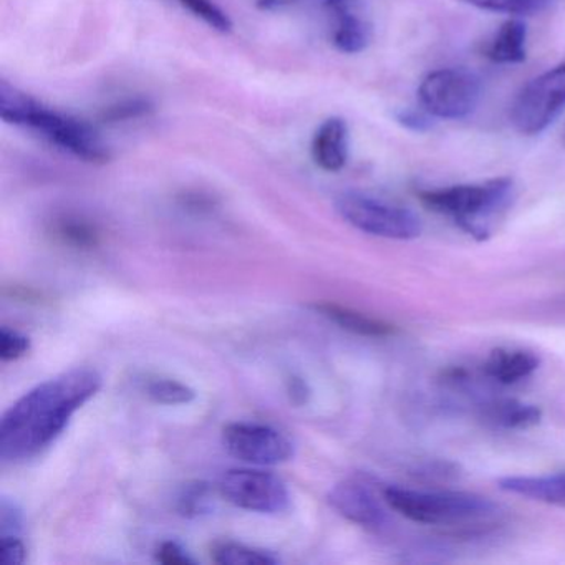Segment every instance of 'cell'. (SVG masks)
Instances as JSON below:
<instances>
[{
    "instance_id": "1",
    "label": "cell",
    "mask_w": 565,
    "mask_h": 565,
    "mask_svg": "<svg viewBox=\"0 0 565 565\" xmlns=\"http://www.w3.org/2000/svg\"><path fill=\"white\" fill-rule=\"evenodd\" d=\"M100 373L72 369L39 383L18 399L0 422V458L21 462L34 458L64 433L72 416L100 392Z\"/></svg>"
},
{
    "instance_id": "2",
    "label": "cell",
    "mask_w": 565,
    "mask_h": 565,
    "mask_svg": "<svg viewBox=\"0 0 565 565\" xmlns=\"http://www.w3.org/2000/svg\"><path fill=\"white\" fill-rule=\"evenodd\" d=\"M0 117L14 127L31 128L58 150L85 163L104 164L110 150L87 121L52 110L8 82H0Z\"/></svg>"
},
{
    "instance_id": "3",
    "label": "cell",
    "mask_w": 565,
    "mask_h": 565,
    "mask_svg": "<svg viewBox=\"0 0 565 565\" xmlns=\"http://www.w3.org/2000/svg\"><path fill=\"white\" fill-rule=\"evenodd\" d=\"M514 194L511 178H495L484 183L458 184L439 190L419 191V201L428 210L455 221L469 236L482 241L508 210Z\"/></svg>"
},
{
    "instance_id": "4",
    "label": "cell",
    "mask_w": 565,
    "mask_h": 565,
    "mask_svg": "<svg viewBox=\"0 0 565 565\" xmlns=\"http://www.w3.org/2000/svg\"><path fill=\"white\" fill-rule=\"evenodd\" d=\"M383 498L393 511L418 524L455 527L478 524L495 514V504L469 492L386 488Z\"/></svg>"
},
{
    "instance_id": "5",
    "label": "cell",
    "mask_w": 565,
    "mask_h": 565,
    "mask_svg": "<svg viewBox=\"0 0 565 565\" xmlns=\"http://www.w3.org/2000/svg\"><path fill=\"white\" fill-rule=\"evenodd\" d=\"M335 210L350 226L370 236L409 241L422 234V221L413 211L369 194H340Z\"/></svg>"
},
{
    "instance_id": "6",
    "label": "cell",
    "mask_w": 565,
    "mask_h": 565,
    "mask_svg": "<svg viewBox=\"0 0 565 565\" xmlns=\"http://www.w3.org/2000/svg\"><path fill=\"white\" fill-rule=\"evenodd\" d=\"M478 75L465 68H439L423 78L418 88L419 107L439 120H462L475 114L481 102Z\"/></svg>"
},
{
    "instance_id": "7",
    "label": "cell",
    "mask_w": 565,
    "mask_h": 565,
    "mask_svg": "<svg viewBox=\"0 0 565 565\" xmlns=\"http://www.w3.org/2000/svg\"><path fill=\"white\" fill-rule=\"evenodd\" d=\"M565 111V64L529 82L512 102L511 124L525 137L547 130Z\"/></svg>"
},
{
    "instance_id": "8",
    "label": "cell",
    "mask_w": 565,
    "mask_h": 565,
    "mask_svg": "<svg viewBox=\"0 0 565 565\" xmlns=\"http://www.w3.org/2000/svg\"><path fill=\"white\" fill-rule=\"evenodd\" d=\"M217 488L231 504L260 514H277L290 504L287 486L277 476L259 469H231L224 472Z\"/></svg>"
},
{
    "instance_id": "9",
    "label": "cell",
    "mask_w": 565,
    "mask_h": 565,
    "mask_svg": "<svg viewBox=\"0 0 565 565\" xmlns=\"http://www.w3.org/2000/svg\"><path fill=\"white\" fill-rule=\"evenodd\" d=\"M223 443L230 455L257 466L289 461L294 445L279 429L260 423H231L224 428Z\"/></svg>"
},
{
    "instance_id": "10",
    "label": "cell",
    "mask_w": 565,
    "mask_h": 565,
    "mask_svg": "<svg viewBox=\"0 0 565 565\" xmlns=\"http://www.w3.org/2000/svg\"><path fill=\"white\" fill-rule=\"evenodd\" d=\"M329 502L339 514L362 527H380L385 522L379 499L362 482H340L330 491Z\"/></svg>"
},
{
    "instance_id": "11",
    "label": "cell",
    "mask_w": 565,
    "mask_h": 565,
    "mask_svg": "<svg viewBox=\"0 0 565 565\" xmlns=\"http://www.w3.org/2000/svg\"><path fill=\"white\" fill-rule=\"evenodd\" d=\"M312 158L320 170L339 173L349 161V127L339 117L327 118L312 140Z\"/></svg>"
},
{
    "instance_id": "12",
    "label": "cell",
    "mask_w": 565,
    "mask_h": 565,
    "mask_svg": "<svg viewBox=\"0 0 565 565\" xmlns=\"http://www.w3.org/2000/svg\"><path fill=\"white\" fill-rule=\"evenodd\" d=\"M327 11L333 15L332 44L347 55L360 54L372 41V29L350 9L347 0H327Z\"/></svg>"
},
{
    "instance_id": "13",
    "label": "cell",
    "mask_w": 565,
    "mask_h": 565,
    "mask_svg": "<svg viewBox=\"0 0 565 565\" xmlns=\"http://www.w3.org/2000/svg\"><path fill=\"white\" fill-rule=\"evenodd\" d=\"M499 488L509 494L565 508V472L551 476H512L501 479Z\"/></svg>"
},
{
    "instance_id": "14",
    "label": "cell",
    "mask_w": 565,
    "mask_h": 565,
    "mask_svg": "<svg viewBox=\"0 0 565 565\" xmlns=\"http://www.w3.org/2000/svg\"><path fill=\"white\" fill-rule=\"evenodd\" d=\"M537 369V356L527 350L498 349L484 362L486 375L502 385L521 382Z\"/></svg>"
},
{
    "instance_id": "15",
    "label": "cell",
    "mask_w": 565,
    "mask_h": 565,
    "mask_svg": "<svg viewBox=\"0 0 565 565\" xmlns=\"http://www.w3.org/2000/svg\"><path fill=\"white\" fill-rule=\"evenodd\" d=\"M527 25L521 19L505 21L484 47V57L495 64H522L527 57Z\"/></svg>"
},
{
    "instance_id": "16",
    "label": "cell",
    "mask_w": 565,
    "mask_h": 565,
    "mask_svg": "<svg viewBox=\"0 0 565 565\" xmlns=\"http://www.w3.org/2000/svg\"><path fill=\"white\" fill-rule=\"evenodd\" d=\"M316 310L337 323L340 329L349 330V332L356 333V335L388 337L395 332L393 326L383 322V320L373 319V317L365 316V313L337 306V303H317Z\"/></svg>"
},
{
    "instance_id": "17",
    "label": "cell",
    "mask_w": 565,
    "mask_h": 565,
    "mask_svg": "<svg viewBox=\"0 0 565 565\" xmlns=\"http://www.w3.org/2000/svg\"><path fill=\"white\" fill-rule=\"evenodd\" d=\"M489 422L495 426L508 429H527L541 422V409L534 405H525V403L508 402L495 403L488 409Z\"/></svg>"
},
{
    "instance_id": "18",
    "label": "cell",
    "mask_w": 565,
    "mask_h": 565,
    "mask_svg": "<svg viewBox=\"0 0 565 565\" xmlns=\"http://www.w3.org/2000/svg\"><path fill=\"white\" fill-rule=\"evenodd\" d=\"M213 561L221 565H274L280 562V558L263 548L223 542L214 547Z\"/></svg>"
},
{
    "instance_id": "19",
    "label": "cell",
    "mask_w": 565,
    "mask_h": 565,
    "mask_svg": "<svg viewBox=\"0 0 565 565\" xmlns=\"http://www.w3.org/2000/svg\"><path fill=\"white\" fill-rule=\"evenodd\" d=\"M214 509V492L206 482H191L184 486L178 498V511L184 518H201Z\"/></svg>"
},
{
    "instance_id": "20",
    "label": "cell",
    "mask_w": 565,
    "mask_h": 565,
    "mask_svg": "<svg viewBox=\"0 0 565 565\" xmlns=\"http://www.w3.org/2000/svg\"><path fill=\"white\" fill-rule=\"evenodd\" d=\"M147 396L160 405H184L196 398V392L184 383L170 379H157L147 383Z\"/></svg>"
},
{
    "instance_id": "21",
    "label": "cell",
    "mask_w": 565,
    "mask_h": 565,
    "mask_svg": "<svg viewBox=\"0 0 565 565\" xmlns=\"http://www.w3.org/2000/svg\"><path fill=\"white\" fill-rule=\"evenodd\" d=\"M57 236L68 246L77 249H92L98 244V233L92 224L77 217H65L58 221Z\"/></svg>"
},
{
    "instance_id": "22",
    "label": "cell",
    "mask_w": 565,
    "mask_h": 565,
    "mask_svg": "<svg viewBox=\"0 0 565 565\" xmlns=\"http://www.w3.org/2000/svg\"><path fill=\"white\" fill-rule=\"evenodd\" d=\"M180 4L188 9L194 18L201 19L204 24L221 34H227L233 29L230 15L220 6L214 4L213 0H180Z\"/></svg>"
},
{
    "instance_id": "23",
    "label": "cell",
    "mask_w": 565,
    "mask_h": 565,
    "mask_svg": "<svg viewBox=\"0 0 565 565\" xmlns=\"http://www.w3.org/2000/svg\"><path fill=\"white\" fill-rule=\"evenodd\" d=\"M481 11L499 12L508 15H525L541 11L548 0H462Z\"/></svg>"
},
{
    "instance_id": "24",
    "label": "cell",
    "mask_w": 565,
    "mask_h": 565,
    "mask_svg": "<svg viewBox=\"0 0 565 565\" xmlns=\"http://www.w3.org/2000/svg\"><path fill=\"white\" fill-rule=\"evenodd\" d=\"M153 110V105L145 98H134V100L120 102L114 107L107 108L102 115L105 124H120V121L135 120V118L143 117Z\"/></svg>"
},
{
    "instance_id": "25",
    "label": "cell",
    "mask_w": 565,
    "mask_h": 565,
    "mask_svg": "<svg viewBox=\"0 0 565 565\" xmlns=\"http://www.w3.org/2000/svg\"><path fill=\"white\" fill-rule=\"evenodd\" d=\"M31 350V340L18 330L2 327L0 329V359L4 362H14L22 359Z\"/></svg>"
},
{
    "instance_id": "26",
    "label": "cell",
    "mask_w": 565,
    "mask_h": 565,
    "mask_svg": "<svg viewBox=\"0 0 565 565\" xmlns=\"http://www.w3.org/2000/svg\"><path fill=\"white\" fill-rule=\"evenodd\" d=\"M395 118L403 128L409 131H416V134H425V131L431 130L433 128V117L426 114L423 108H419V110L402 108V110L396 111Z\"/></svg>"
},
{
    "instance_id": "27",
    "label": "cell",
    "mask_w": 565,
    "mask_h": 565,
    "mask_svg": "<svg viewBox=\"0 0 565 565\" xmlns=\"http://www.w3.org/2000/svg\"><path fill=\"white\" fill-rule=\"evenodd\" d=\"M2 548H0V564L2 565H22L28 555L24 542L18 535H0Z\"/></svg>"
},
{
    "instance_id": "28",
    "label": "cell",
    "mask_w": 565,
    "mask_h": 565,
    "mask_svg": "<svg viewBox=\"0 0 565 565\" xmlns=\"http://www.w3.org/2000/svg\"><path fill=\"white\" fill-rule=\"evenodd\" d=\"M22 531V512L15 502L2 499L0 504V535H18Z\"/></svg>"
},
{
    "instance_id": "29",
    "label": "cell",
    "mask_w": 565,
    "mask_h": 565,
    "mask_svg": "<svg viewBox=\"0 0 565 565\" xmlns=\"http://www.w3.org/2000/svg\"><path fill=\"white\" fill-rule=\"evenodd\" d=\"M157 561L167 565H190L194 558L190 557L183 545L174 541H167L158 547Z\"/></svg>"
},
{
    "instance_id": "30",
    "label": "cell",
    "mask_w": 565,
    "mask_h": 565,
    "mask_svg": "<svg viewBox=\"0 0 565 565\" xmlns=\"http://www.w3.org/2000/svg\"><path fill=\"white\" fill-rule=\"evenodd\" d=\"M287 392H289L290 399L297 403V405H302L309 398V390H307L306 382L300 379H290Z\"/></svg>"
},
{
    "instance_id": "31",
    "label": "cell",
    "mask_w": 565,
    "mask_h": 565,
    "mask_svg": "<svg viewBox=\"0 0 565 565\" xmlns=\"http://www.w3.org/2000/svg\"><path fill=\"white\" fill-rule=\"evenodd\" d=\"M294 0H257V8L263 11H277V9L287 8Z\"/></svg>"
},
{
    "instance_id": "32",
    "label": "cell",
    "mask_w": 565,
    "mask_h": 565,
    "mask_svg": "<svg viewBox=\"0 0 565 565\" xmlns=\"http://www.w3.org/2000/svg\"><path fill=\"white\" fill-rule=\"evenodd\" d=\"M561 140H562V145H564V148H565V125H564V128H562V137H561Z\"/></svg>"
}]
</instances>
